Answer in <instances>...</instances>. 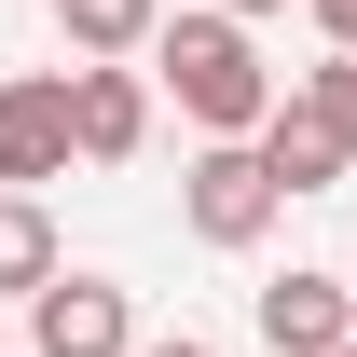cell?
Returning <instances> with one entry per match:
<instances>
[{
  "label": "cell",
  "instance_id": "1",
  "mask_svg": "<svg viewBox=\"0 0 357 357\" xmlns=\"http://www.w3.org/2000/svg\"><path fill=\"white\" fill-rule=\"evenodd\" d=\"M151 83L178 96V124L192 137H248L275 110V69H261V42H248V14H220V0H206V14H151Z\"/></svg>",
  "mask_w": 357,
  "mask_h": 357
},
{
  "label": "cell",
  "instance_id": "2",
  "mask_svg": "<svg viewBox=\"0 0 357 357\" xmlns=\"http://www.w3.org/2000/svg\"><path fill=\"white\" fill-rule=\"evenodd\" d=\"M275 206H289V192L261 178V151H248V137H206V151L178 165V220L206 234V248H261Z\"/></svg>",
  "mask_w": 357,
  "mask_h": 357
},
{
  "label": "cell",
  "instance_id": "3",
  "mask_svg": "<svg viewBox=\"0 0 357 357\" xmlns=\"http://www.w3.org/2000/svg\"><path fill=\"white\" fill-rule=\"evenodd\" d=\"M124 344H137V303L110 289V275L55 261L42 289H28V357H124Z\"/></svg>",
  "mask_w": 357,
  "mask_h": 357
},
{
  "label": "cell",
  "instance_id": "4",
  "mask_svg": "<svg viewBox=\"0 0 357 357\" xmlns=\"http://www.w3.org/2000/svg\"><path fill=\"white\" fill-rule=\"evenodd\" d=\"M151 137V83L124 55H69V165H124Z\"/></svg>",
  "mask_w": 357,
  "mask_h": 357
},
{
  "label": "cell",
  "instance_id": "5",
  "mask_svg": "<svg viewBox=\"0 0 357 357\" xmlns=\"http://www.w3.org/2000/svg\"><path fill=\"white\" fill-rule=\"evenodd\" d=\"M42 178H69V69L0 83V192H42Z\"/></svg>",
  "mask_w": 357,
  "mask_h": 357
},
{
  "label": "cell",
  "instance_id": "6",
  "mask_svg": "<svg viewBox=\"0 0 357 357\" xmlns=\"http://www.w3.org/2000/svg\"><path fill=\"white\" fill-rule=\"evenodd\" d=\"M261 344H275V357L357 344V289H344V275H275V289H261Z\"/></svg>",
  "mask_w": 357,
  "mask_h": 357
},
{
  "label": "cell",
  "instance_id": "7",
  "mask_svg": "<svg viewBox=\"0 0 357 357\" xmlns=\"http://www.w3.org/2000/svg\"><path fill=\"white\" fill-rule=\"evenodd\" d=\"M248 151H261V178H275V192H330V178H357L344 151H330V124H316V110H289V96L248 124Z\"/></svg>",
  "mask_w": 357,
  "mask_h": 357
},
{
  "label": "cell",
  "instance_id": "8",
  "mask_svg": "<svg viewBox=\"0 0 357 357\" xmlns=\"http://www.w3.org/2000/svg\"><path fill=\"white\" fill-rule=\"evenodd\" d=\"M55 275V220H42V192H0V303H28Z\"/></svg>",
  "mask_w": 357,
  "mask_h": 357
},
{
  "label": "cell",
  "instance_id": "9",
  "mask_svg": "<svg viewBox=\"0 0 357 357\" xmlns=\"http://www.w3.org/2000/svg\"><path fill=\"white\" fill-rule=\"evenodd\" d=\"M151 14H165V0H55V42L69 55H137Z\"/></svg>",
  "mask_w": 357,
  "mask_h": 357
},
{
  "label": "cell",
  "instance_id": "10",
  "mask_svg": "<svg viewBox=\"0 0 357 357\" xmlns=\"http://www.w3.org/2000/svg\"><path fill=\"white\" fill-rule=\"evenodd\" d=\"M275 96H289V110H316V124H330V151L357 165V55H344V42H330V69H303V83H275Z\"/></svg>",
  "mask_w": 357,
  "mask_h": 357
},
{
  "label": "cell",
  "instance_id": "11",
  "mask_svg": "<svg viewBox=\"0 0 357 357\" xmlns=\"http://www.w3.org/2000/svg\"><path fill=\"white\" fill-rule=\"evenodd\" d=\"M303 14H316V42H344V55H357V0H303Z\"/></svg>",
  "mask_w": 357,
  "mask_h": 357
},
{
  "label": "cell",
  "instance_id": "12",
  "mask_svg": "<svg viewBox=\"0 0 357 357\" xmlns=\"http://www.w3.org/2000/svg\"><path fill=\"white\" fill-rule=\"evenodd\" d=\"M124 357H220V344H192V330H178V344H124Z\"/></svg>",
  "mask_w": 357,
  "mask_h": 357
},
{
  "label": "cell",
  "instance_id": "13",
  "mask_svg": "<svg viewBox=\"0 0 357 357\" xmlns=\"http://www.w3.org/2000/svg\"><path fill=\"white\" fill-rule=\"evenodd\" d=\"M220 14H248V28H261V14H289V0H220Z\"/></svg>",
  "mask_w": 357,
  "mask_h": 357
},
{
  "label": "cell",
  "instance_id": "14",
  "mask_svg": "<svg viewBox=\"0 0 357 357\" xmlns=\"http://www.w3.org/2000/svg\"><path fill=\"white\" fill-rule=\"evenodd\" d=\"M330 357H357V344H330Z\"/></svg>",
  "mask_w": 357,
  "mask_h": 357
}]
</instances>
